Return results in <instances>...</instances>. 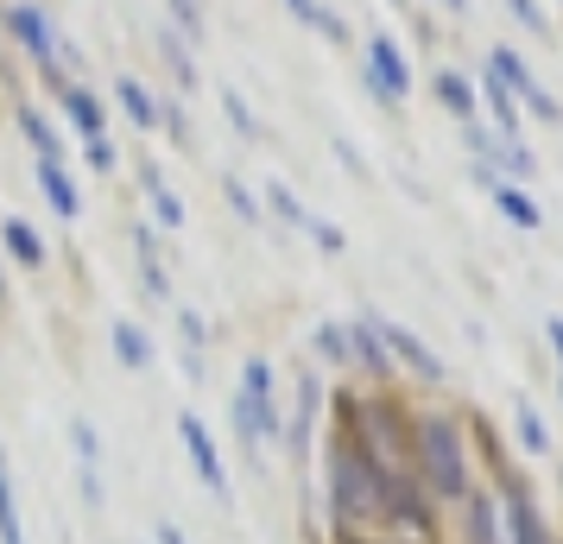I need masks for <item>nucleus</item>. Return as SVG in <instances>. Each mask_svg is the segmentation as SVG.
Returning a JSON list of instances; mask_svg holds the SVG:
<instances>
[{"label": "nucleus", "mask_w": 563, "mask_h": 544, "mask_svg": "<svg viewBox=\"0 0 563 544\" xmlns=\"http://www.w3.org/2000/svg\"><path fill=\"white\" fill-rule=\"evenodd\" d=\"M108 342H114V355H121V367H153V342L140 336V323H128V317H121V323L108 330Z\"/></svg>", "instance_id": "nucleus-9"}, {"label": "nucleus", "mask_w": 563, "mask_h": 544, "mask_svg": "<svg viewBox=\"0 0 563 544\" xmlns=\"http://www.w3.org/2000/svg\"><path fill=\"white\" fill-rule=\"evenodd\" d=\"M7 26L20 32V38H26V52L52 70V64H57V38H52V26H45V13H38V7H13V13H7Z\"/></svg>", "instance_id": "nucleus-7"}, {"label": "nucleus", "mask_w": 563, "mask_h": 544, "mask_svg": "<svg viewBox=\"0 0 563 544\" xmlns=\"http://www.w3.org/2000/svg\"><path fill=\"white\" fill-rule=\"evenodd\" d=\"M70 443H77V475H82V500L96 507V500H102V475H96V463H102V449H96V431H89V424H70Z\"/></svg>", "instance_id": "nucleus-8"}, {"label": "nucleus", "mask_w": 563, "mask_h": 544, "mask_svg": "<svg viewBox=\"0 0 563 544\" xmlns=\"http://www.w3.org/2000/svg\"><path fill=\"white\" fill-rule=\"evenodd\" d=\"M20 127H26V140L38 146V158H64V153H57V133L45 127V114H38V108H20Z\"/></svg>", "instance_id": "nucleus-15"}, {"label": "nucleus", "mask_w": 563, "mask_h": 544, "mask_svg": "<svg viewBox=\"0 0 563 544\" xmlns=\"http://www.w3.org/2000/svg\"><path fill=\"white\" fill-rule=\"evenodd\" d=\"M374 336H380L386 348H393V355H406V362L418 367V374H431V380H437V355L424 348V342H411L406 330H374Z\"/></svg>", "instance_id": "nucleus-12"}, {"label": "nucleus", "mask_w": 563, "mask_h": 544, "mask_svg": "<svg viewBox=\"0 0 563 544\" xmlns=\"http://www.w3.org/2000/svg\"><path fill=\"white\" fill-rule=\"evenodd\" d=\"M551 336H558V348H563V323H551Z\"/></svg>", "instance_id": "nucleus-26"}, {"label": "nucleus", "mask_w": 563, "mask_h": 544, "mask_svg": "<svg viewBox=\"0 0 563 544\" xmlns=\"http://www.w3.org/2000/svg\"><path fill=\"white\" fill-rule=\"evenodd\" d=\"M38 190L52 197V209L64 215V222L82 215V197H77V184H70V171H64V158H38Z\"/></svg>", "instance_id": "nucleus-6"}, {"label": "nucleus", "mask_w": 563, "mask_h": 544, "mask_svg": "<svg viewBox=\"0 0 563 544\" xmlns=\"http://www.w3.org/2000/svg\"><path fill=\"white\" fill-rule=\"evenodd\" d=\"M450 7H462V0H450Z\"/></svg>", "instance_id": "nucleus-27"}, {"label": "nucleus", "mask_w": 563, "mask_h": 544, "mask_svg": "<svg viewBox=\"0 0 563 544\" xmlns=\"http://www.w3.org/2000/svg\"><path fill=\"white\" fill-rule=\"evenodd\" d=\"M0 544H26V525H20V500H13L7 456H0Z\"/></svg>", "instance_id": "nucleus-10"}, {"label": "nucleus", "mask_w": 563, "mask_h": 544, "mask_svg": "<svg viewBox=\"0 0 563 544\" xmlns=\"http://www.w3.org/2000/svg\"><path fill=\"white\" fill-rule=\"evenodd\" d=\"M82 158H89L96 171H114V146H108V133L102 140H82Z\"/></svg>", "instance_id": "nucleus-22"}, {"label": "nucleus", "mask_w": 563, "mask_h": 544, "mask_svg": "<svg viewBox=\"0 0 563 544\" xmlns=\"http://www.w3.org/2000/svg\"><path fill=\"white\" fill-rule=\"evenodd\" d=\"M367 82L380 89L386 102H406L411 70H406V57H399V45H393V38H374V45H367Z\"/></svg>", "instance_id": "nucleus-5"}, {"label": "nucleus", "mask_w": 563, "mask_h": 544, "mask_svg": "<svg viewBox=\"0 0 563 544\" xmlns=\"http://www.w3.org/2000/svg\"><path fill=\"white\" fill-rule=\"evenodd\" d=\"M234 424H241L247 449H254V443H266L273 431H279V412H273V367H266V362H247V367H241V399H234Z\"/></svg>", "instance_id": "nucleus-3"}, {"label": "nucleus", "mask_w": 563, "mask_h": 544, "mask_svg": "<svg viewBox=\"0 0 563 544\" xmlns=\"http://www.w3.org/2000/svg\"><path fill=\"white\" fill-rule=\"evenodd\" d=\"M114 96H121V108H128V114L140 121V127H158V102H153V96H146V89H140L133 77L114 82Z\"/></svg>", "instance_id": "nucleus-13"}, {"label": "nucleus", "mask_w": 563, "mask_h": 544, "mask_svg": "<svg viewBox=\"0 0 563 544\" xmlns=\"http://www.w3.org/2000/svg\"><path fill=\"white\" fill-rule=\"evenodd\" d=\"M153 209H158V222H165V229H178V222H184V203L172 197V190H165V184L153 190Z\"/></svg>", "instance_id": "nucleus-21"}, {"label": "nucleus", "mask_w": 563, "mask_h": 544, "mask_svg": "<svg viewBox=\"0 0 563 544\" xmlns=\"http://www.w3.org/2000/svg\"><path fill=\"white\" fill-rule=\"evenodd\" d=\"M266 197H273V209H279V215H285V222H291V229H305V209H298V197H291L285 184H273Z\"/></svg>", "instance_id": "nucleus-20"}, {"label": "nucleus", "mask_w": 563, "mask_h": 544, "mask_svg": "<svg viewBox=\"0 0 563 544\" xmlns=\"http://www.w3.org/2000/svg\"><path fill=\"white\" fill-rule=\"evenodd\" d=\"M153 539H158V544H184V532H178V525H158Z\"/></svg>", "instance_id": "nucleus-25"}, {"label": "nucleus", "mask_w": 563, "mask_h": 544, "mask_svg": "<svg viewBox=\"0 0 563 544\" xmlns=\"http://www.w3.org/2000/svg\"><path fill=\"white\" fill-rule=\"evenodd\" d=\"M500 209H507L519 229H538V209H532V197H519V190H500Z\"/></svg>", "instance_id": "nucleus-19"}, {"label": "nucleus", "mask_w": 563, "mask_h": 544, "mask_svg": "<svg viewBox=\"0 0 563 544\" xmlns=\"http://www.w3.org/2000/svg\"><path fill=\"white\" fill-rule=\"evenodd\" d=\"M0 241L13 247V259H20V266H45V247H38V234H32L26 222H13V215H7V222H0Z\"/></svg>", "instance_id": "nucleus-11"}, {"label": "nucleus", "mask_w": 563, "mask_h": 544, "mask_svg": "<svg viewBox=\"0 0 563 544\" xmlns=\"http://www.w3.org/2000/svg\"><path fill=\"white\" fill-rule=\"evenodd\" d=\"M512 539H519V544H544V539H538V519H532V507H526V513H512Z\"/></svg>", "instance_id": "nucleus-23"}, {"label": "nucleus", "mask_w": 563, "mask_h": 544, "mask_svg": "<svg viewBox=\"0 0 563 544\" xmlns=\"http://www.w3.org/2000/svg\"><path fill=\"white\" fill-rule=\"evenodd\" d=\"M507 7H512V20H526L532 32H544V13H538L532 0H507Z\"/></svg>", "instance_id": "nucleus-24"}, {"label": "nucleus", "mask_w": 563, "mask_h": 544, "mask_svg": "<svg viewBox=\"0 0 563 544\" xmlns=\"http://www.w3.org/2000/svg\"><path fill=\"white\" fill-rule=\"evenodd\" d=\"M64 108H70V121L82 127V140H102V102H96V96L70 89V96H64Z\"/></svg>", "instance_id": "nucleus-14"}, {"label": "nucleus", "mask_w": 563, "mask_h": 544, "mask_svg": "<svg viewBox=\"0 0 563 544\" xmlns=\"http://www.w3.org/2000/svg\"><path fill=\"white\" fill-rule=\"evenodd\" d=\"M411 463H418V475H424L437 493L468 488V456H462V437H456L450 418H418V431H411Z\"/></svg>", "instance_id": "nucleus-2"}, {"label": "nucleus", "mask_w": 563, "mask_h": 544, "mask_svg": "<svg viewBox=\"0 0 563 544\" xmlns=\"http://www.w3.org/2000/svg\"><path fill=\"white\" fill-rule=\"evenodd\" d=\"M487 102H494V121H500V127H519V108H512V89L500 77H494V70H487Z\"/></svg>", "instance_id": "nucleus-16"}, {"label": "nucleus", "mask_w": 563, "mask_h": 544, "mask_svg": "<svg viewBox=\"0 0 563 544\" xmlns=\"http://www.w3.org/2000/svg\"><path fill=\"white\" fill-rule=\"evenodd\" d=\"M178 437H184V449H190V468L203 475V488L216 493V500H229V468H222V456H216V443H209L203 418L184 412V418H178Z\"/></svg>", "instance_id": "nucleus-4"}, {"label": "nucleus", "mask_w": 563, "mask_h": 544, "mask_svg": "<svg viewBox=\"0 0 563 544\" xmlns=\"http://www.w3.org/2000/svg\"><path fill=\"white\" fill-rule=\"evenodd\" d=\"M437 96H443V102L456 108L462 121H468V114H475V96H468V82H462V77H437Z\"/></svg>", "instance_id": "nucleus-18"}, {"label": "nucleus", "mask_w": 563, "mask_h": 544, "mask_svg": "<svg viewBox=\"0 0 563 544\" xmlns=\"http://www.w3.org/2000/svg\"><path fill=\"white\" fill-rule=\"evenodd\" d=\"M330 507H335V519H342V525L386 519V475L361 456L355 437H342L330 449Z\"/></svg>", "instance_id": "nucleus-1"}, {"label": "nucleus", "mask_w": 563, "mask_h": 544, "mask_svg": "<svg viewBox=\"0 0 563 544\" xmlns=\"http://www.w3.org/2000/svg\"><path fill=\"white\" fill-rule=\"evenodd\" d=\"M285 7H291L298 20H310V26H317V32H330V38H342V20H335V13H323L317 0H285Z\"/></svg>", "instance_id": "nucleus-17"}]
</instances>
